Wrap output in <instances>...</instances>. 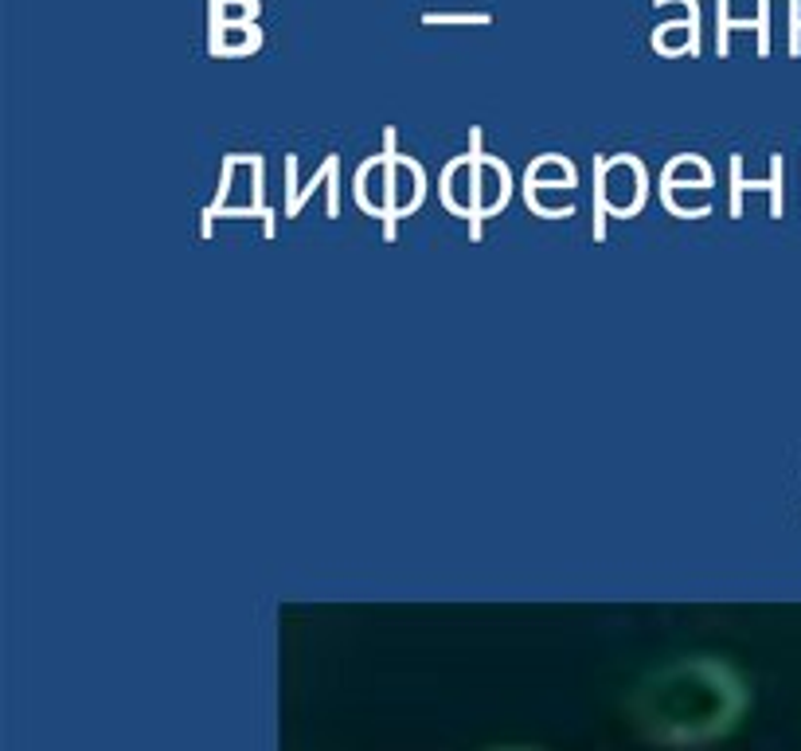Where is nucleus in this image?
<instances>
[{
    "label": "nucleus",
    "mask_w": 801,
    "mask_h": 751,
    "mask_svg": "<svg viewBox=\"0 0 801 751\" xmlns=\"http://www.w3.org/2000/svg\"><path fill=\"white\" fill-rule=\"evenodd\" d=\"M493 751H535V748H493Z\"/></svg>",
    "instance_id": "2"
},
{
    "label": "nucleus",
    "mask_w": 801,
    "mask_h": 751,
    "mask_svg": "<svg viewBox=\"0 0 801 751\" xmlns=\"http://www.w3.org/2000/svg\"><path fill=\"white\" fill-rule=\"evenodd\" d=\"M747 681L712 653L661 665L633 688L630 716L645 740L661 748H696L727 736L747 713Z\"/></svg>",
    "instance_id": "1"
}]
</instances>
